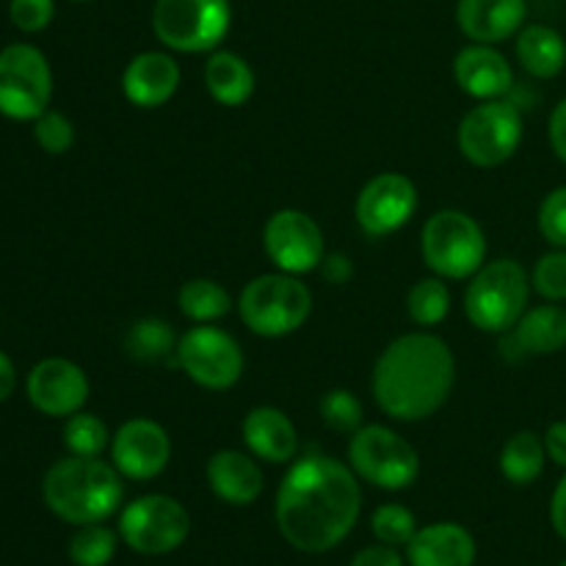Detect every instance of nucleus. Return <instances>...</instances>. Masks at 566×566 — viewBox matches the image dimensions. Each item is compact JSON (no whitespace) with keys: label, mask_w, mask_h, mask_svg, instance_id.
<instances>
[{"label":"nucleus","mask_w":566,"mask_h":566,"mask_svg":"<svg viewBox=\"0 0 566 566\" xmlns=\"http://www.w3.org/2000/svg\"><path fill=\"white\" fill-rule=\"evenodd\" d=\"M14 387H17L14 363H11V359L0 352V403L9 401L11 392H14Z\"/></svg>","instance_id":"43"},{"label":"nucleus","mask_w":566,"mask_h":566,"mask_svg":"<svg viewBox=\"0 0 566 566\" xmlns=\"http://www.w3.org/2000/svg\"><path fill=\"white\" fill-rule=\"evenodd\" d=\"M28 401L48 418H70L88 401V376L77 363L48 357L33 365L25 381Z\"/></svg>","instance_id":"16"},{"label":"nucleus","mask_w":566,"mask_h":566,"mask_svg":"<svg viewBox=\"0 0 566 566\" xmlns=\"http://www.w3.org/2000/svg\"><path fill=\"white\" fill-rule=\"evenodd\" d=\"M208 486L219 501L230 506H252L265 490V475L258 459L247 451L224 448L208 459Z\"/></svg>","instance_id":"20"},{"label":"nucleus","mask_w":566,"mask_h":566,"mask_svg":"<svg viewBox=\"0 0 566 566\" xmlns=\"http://www.w3.org/2000/svg\"><path fill=\"white\" fill-rule=\"evenodd\" d=\"M313 313V291L302 276L274 271L260 274L243 285L238 296V315L252 335L287 337L302 329Z\"/></svg>","instance_id":"5"},{"label":"nucleus","mask_w":566,"mask_h":566,"mask_svg":"<svg viewBox=\"0 0 566 566\" xmlns=\"http://www.w3.org/2000/svg\"><path fill=\"white\" fill-rule=\"evenodd\" d=\"M525 136V119L517 103L481 99L462 116L457 127V147L468 164L479 169H497L517 155Z\"/></svg>","instance_id":"7"},{"label":"nucleus","mask_w":566,"mask_h":566,"mask_svg":"<svg viewBox=\"0 0 566 566\" xmlns=\"http://www.w3.org/2000/svg\"><path fill=\"white\" fill-rule=\"evenodd\" d=\"M547 462H551V459H547L542 434H536V431L531 429H523V431H514V434L503 442L497 468H501L503 479H506L509 484L528 486L542 479Z\"/></svg>","instance_id":"26"},{"label":"nucleus","mask_w":566,"mask_h":566,"mask_svg":"<svg viewBox=\"0 0 566 566\" xmlns=\"http://www.w3.org/2000/svg\"><path fill=\"white\" fill-rule=\"evenodd\" d=\"M177 307L191 324H216L232 310V296L216 280L197 276V280L182 282L177 291Z\"/></svg>","instance_id":"28"},{"label":"nucleus","mask_w":566,"mask_h":566,"mask_svg":"<svg viewBox=\"0 0 566 566\" xmlns=\"http://www.w3.org/2000/svg\"><path fill=\"white\" fill-rule=\"evenodd\" d=\"M318 412L326 429L337 431V434H354L357 429H363L365 409L352 390L335 387V390L324 392L318 401Z\"/></svg>","instance_id":"33"},{"label":"nucleus","mask_w":566,"mask_h":566,"mask_svg":"<svg viewBox=\"0 0 566 566\" xmlns=\"http://www.w3.org/2000/svg\"><path fill=\"white\" fill-rule=\"evenodd\" d=\"M53 70L39 48L25 42L0 50V114L14 122H33L50 108Z\"/></svg>","instance_id":"10"},{"label":"nucleus","mask_w":566,"mask_h":566,"mask_svg":"<svg viewBox=\"0 0 566 566\" xmlns=\"http://www.w3.org/2000/svg\"><path fill=\"white\" fill-rule=\"evenodd\" d=\"M528 17L525 0H459L457 25L470 42L501 44L517 36Z\"/></svg>","instance_id":"21"},{"label":"nucleus","mask_w":566,"mask_h":566,"mask_svg":"<svg viewBox=\"0 0 566 566\" xmlns=\"http://www.w3.org/2000/svg\"><path fill=\"white\" fill-rule=\"evenodd\" d=\"M33 138H36L42 153L66 155L75 147V125L61 111L48 108L42 116L33 119Z\"/></svg>","instance_id":"35"},{"label":"nucleus","mask_w":566,"mask_h":566,"mask_svg":"<svg viewBox=\"0 0 566 566\" xmlns=\"http://www.w3.org/2000/svg\"><path fill=\"white\" fill-rule=\"evenodd\" d=\"M562 566H566V562H564V564H562Z\"/></svg>","instance_id":"44"},{"label":"nucleus","mask_w":566,"mask_h":566,"mask_svg":"<svg viewBox=\"0 0 566 566\" xmlns=\"http://www.w3.org/2000/svg\"><path fill=\"white\" fill-rule=\"evenodd\" d=\"M536 227L553 249H566V186L553 188L539 205Z\"/></svg>","instance_id":"36"},{"label":"nucleus","mask_w":566,"mask_h":566,"mask_svg":"<svg viewBox=\"0 0 566 566\" xmlns=\"http://www.w3.org/2000/svg\"><path fill=\"white\" fill-rule=\"evenodd\" d=\"M551 523L556 528V534L566 542V473L562 475V481L556 484L551 497Z\"/></svg>","instance_id":"42"},{"label":"nucleus","mask_w":566,"mask_h":566,"mask_svg":"<svg viewBox=\"0 0 566 566\" xmlns=\"http://www.w3.org/2000/svg\"><path fill=\"white\" fill-rule=\"evenodd\" d=\"M180 337L175 335V326L158 315H144L127 326L122 337V348L130 359L142 365H158L175 357Z\"/></svg>","instance_id":"27"},{"label":"nucleus","mask_w":566,"mask_h":566,"mask_svg":"<svg viewBox=\"0 0 566 566\" xmlns=\"http://www.w3.org/2000/svg\"><path fill=\"white\" fill-rule=\"evenodd\" d=\"M205 86L208 94L224 108H241L258 88L252 64L232 50H213L205 61Z\"/></svg>","instance_id":"24"},{"label":"nucleus","mask_w":566,"mask_h":566,"mask_svg":"<svg viewBox=\"0 0 566 566\" xmlns=\"http://www.w3.org/2000/svg\"><path fill=\"white\" fill-rule=\"evenodd\" d=\"M418 205L420 197L412 177L401 171H381L357 193L354 219L368 238H387L412 221Z\"/></svg>","instance_id":"14"},{"label":"nucleus","mask_w":566,"mask_h":566,"mask_svg":"<svg viewBox=\"0 0 566 566\" xmlns=\"http://www.w3.org/2000/svg\"><path fill=\"white\" fill-rule=\"evenodd\" d=\"M66 551L75 566H108L116 556V534L103 523L77 525Z\"/></svg>","instance_id":"31"},{"label":"nucleus","mask_w":566,"mask_h":566,"mask_svg":"<svg viewBox=\"0 0 566 566\" xmlns=\"http://www.w3.org/2000/svg\"><path fill=\"white\" fill-rule=\"evenodd\" d=\"M531 287L539 293L545 302H566V249H553L536 260L531 269Z\"/></svg>","instance_id":"34"},{"label":"nucleus","mask_w":566,"mask_h":566,"mask_svg":"<svg viewBox=\"0 0 566 566\" xmlns=\"http://www.w3.org/2000/svg\"><path fill=\"white\" fill-rule=\"evenodd\" d=\"M263 249L276 271L302 276L318 271L326 258L324 230L310 213L282 208L263 224Z\"/></svg>","instance_id":"13"},{"label":"nucleus","mask_w":566,"mask_h":566,"mask_svg":"<svg viewBox=\"0 0 566 566\" xmlns=\"http://www.w3.org/2000/svg\"><path fill=\"white\" fill-rule=\"evenodd\" d=\"M64 448L72 457H103L111 448V431L103 418L92 412H75L64 420Z\"/></svg>","instance_id":"30"},{"label":"nucleus","mask_w":566,"mask_h":566,"mask_svg":"<svg viewBox=\"0 0 566 566\" xmlns=\"http://www.w3.org/2000/svg\"><path fill=\"white\" fill-rule=\"evenodd\" d=\"M11 25L22 33H39L53 22L55 0H11Z\"/></svg>","instance_id":"37"},{"label":"nucleus","mask_w":566,"mask_h":566,"mask_svg":"<svg viewBox=\"0 0 566 566\" xmlns=\"http://www.w3.org/2000/svg\"><path fill=\"white\" fill-rule=\"evenodd\" d=\"M175 363L202 390L224 392L241 381L243 352L235 337L213 324H193L177 343Z\"/></svg>","instance_id":"11"},{"label":"nucleus","mask_w":566,"mask_h":566,"mask_svg":"<svg viewBox=\"0 0 566 566\" xmlns=\"http://www.w3.org/2000/svg\"><path fill=\"white\" fill-rule=\"evenodd\" d=\"M321 271H324V276L332 282V285H343V282L352 280L354 265H352V260L346 258V254L329 252L324 258V263H321Z\"/></svg>","instance_id":"41"},{"label":"nucleus","mask_w":566,"mask_h":566,"mask_svg":"<svg viewBox=\"0 0 566 566\" xmlns=\"http://www.w3.org/2000/svg\"><path fill=\"white\" fill-rule=\"evenodd\" d=\"M363 512V490L352 464L310 451L291 462L274 501L276 528L298 553L340 545Z\"/></svg>","instance_id":"1"},{"label":"nucleus","mask_w":566,"mask_h":566,"mask_svg":"<svg viewBox=\"0 0 566 566\" xmlns=\"http://www.w3.org/2000/svg\"><path fill=\"white\" fill-rule=\"evenodd\" d=\"M180 64L164 50H144L127 61L122 72V94L136 108H160L180 88Z\"/></svg>","instance_id":"17"},{"label":"nucleus","mask_w":566,"mask_h":566,"mask_svg":"<svg viewBox=\"0 0 566 566\" xmlns=\"http://www.w3.org/2000/svg\"><path fill=\"white\" fill-rule=\"evenodd\" d=\"M520 66L536 81H553L566 70V39L545 22H531L517 33Z\"/></svg>","instance_id":"25"},{"label":"nucleus","mask_w":566,"mask_h":566,"mask_svg":"<svg viewBox=\"0 0 566 566\" xmlns=\"http://www.w3.org/2000/svg\"><path fill=\"white\" fill-rule=\"evenodd\" d=\"M346 457L357 479L387 492L407 490L420 475L418 448L390 426L370 423L354 431Z\"/></svg>","instance_id":"9"},{"label":"nucleus","mask_w":566,"mask_h":566,"mask_svg":"<svg viewBox=\"0 0 566 566\" xmlns=\"http://www.w3.org/2000/svg\"><path fill=\"white\" fill-rule=\"evenodd\" d=\"M453 81L473 99H501L514 88V70L495 44L470 42L453 55Z\"/></svg>","instance_id":"18"},{"label":"nucleus","mask_w":566,"mask_h":566,"mask_svg":"<svg viewBox=\"0 0 566 566\" xmlns=\"http://www.w3.org/2000/svg\"><path fill=\"white\" fill-rule=\"evenodd\" d=\"M457 387V357L440 335L407 332L387 343L370 376L374 401L396 423H418L440 412Z\"/></svg>","instance_id":"2"},{"label":"nucleus","mask_w":566,"mask_h":566,"mask_svg":"<svg viewBox=\"0 0 566 566\" xmlns=\"http://www.w3.org/2000/svg\"><path fill=\"white\" fill-rule=\"evenodd\" d=\"M547 142H551L553 155L566 164V97L558 99L547 116Z\"/></svg>","instance_id":"38"},{"label":"nucleus","mask_w":566,"mask_h":566,"mask_svg":"<svg viewBox=\"0 0 566 566\" xmlns=\"http://www.w3.org/2000/svg\"><path fill=\"white\" fill-rule=\"evenodd\" d=\"M370 531L381 545L407 547L412 536L418 534V520H415L412 509L401 506V503H381L370 514Z\"/></svg>","instance_id":"32"},{"label":"nucleus","mask_w":566,"mask_h":566,"mask_svg":"<svg viewBox=\"0 0 566 566\" xmlns=\"http://www.w3.org/2000/svg\"><path fill=\"white\" fill-rule=\"evenodd\" d=\"M191 534V514L169 495H142L119 514V536L142 556H166Z\"/></svg>","instance_id":"12"},{"label":"nucleus","mask_w":566,"mask_h":566,"mask_svg":"<svg viewBox=\"0 0 566 566\" xmlns=\"http://www.w3.org/2000/svg\"><path fill=\"white\" fill-rule=\"evenodd\" d=\"M420 252L431 274L470 280L486 263L484 227L464 210H437L420 232Z\"/></svg>","instance_id":"6"},{"label":"nucleus","mask_w":566,"mask_h":566,"mask_svg":"<svg viewBox=\"0 0 566 566\" xmlns=\"http://www.w3.org/2000/svg\"><path fill=\"white\" fill-rule=\"evenodd\" d=\"M451 291H448L446 280L442 276H423V280L415 282L407 293V313L412 324H418L420 329H431V326H440L442 321L451 313Z\"/></svg>","instance_id":"29"},{"label":"nucleus","mask_w":566,"mask_h":566,"mask_svg":"<svg viewBox=\"0 0 566 566\" xmlns=\"http://www.w3.org/2000/svg\"><path fill=\"white\" fill-rule=\"evenodd\" d=\"M42 497L50 512L64 523H105L125 501V475L99 457L70 453L44 473Z\"/></svg>","instance_id":"3"},{"label":"nucleus","mask_w":566,"mask_h":566,"mask_svg":"<svg viewBox=\"0 0 566 566\" xmlns=\"http://www.w3.org/2000/svg\"><path fill=\"white\" fill-rule=\"evenodd\" d=\"M247 451L265 464H291L298 453V431L276 407L249 409L241 423Z\"/></svg>","instance_id":"22"},{"label":"nucleus","mask_w":566,"mask_h":566,"mask_svg":"<svg viewBox=\"0 0 566 566\" xmlns=\"http://www.w3.org/2000/svg\"><path fill=\"white\" fill-rule=\"evenodd\" d=\"M81 3H83V0H81Z\"/></svg>","instance_id":"45"},{"label":"nucleus","mask_w":566,"mask_h":566,"mask_svg":"<svg viewBox=\"0 0 566 566\" xmlns=\"http://www.w3.org/2000/svg\"><path fill=\"white\" fill-rule=\"evenodd\" d=\"M111 464L130 481H153L169 468L171 437L158 420L130 418L111 437Z\"/></svg>","instance_id":"15"},{"label":"nucleus","mask_w":566,"mask_h":566,"mask_svg":"<svg viewBox=\"0 0 566 566\" xmlns=\"http://www.w3.org/2000/svg\"><path fill=\"white\" fill-rule=\"evenodd\" d=\"M542 440H545L547 459L566 470V420H553L545 434H542Z\"/></svg>","instance_id":"40"},{"label":"nucleus","mask_w":566,"mask_h":566,"mask_svg":"<svg viewBox=\"0 0 566 566\" xmlns=\"http://www.w3.org/2000/svg\"><path fill=\"white\" fill-rule=\"evenodd\" d=\"M348 566H403V558L398 556L396 547L381 545L379 542V545H370L365 551H359Z\"/></svg>","instance_id":"39"},{"label":"nucleus","mask_w":566,"mask_h":566,"mask_svg":"<svg viewBox=\"0 0 566 566\" xmlns=\"http://www.w3.org/2000/svg\"><path fill=\"white\" fill-rule=\"evenodd\" d=\"M409 566H473L475 539L459 523H431L418 528L407 545Z\"/></svg>","instance_id":"23"},{"label":"nucleus","mask_w":566,"mask_h":566,"mask_svg":"<svg viewBox=\"0 0 566 566\" xmlns=\"http://www.w3.org/2000/svg\"><path fill=\"white\" fill-rule=\"evenodd\" d=\"M232 25L230 0H155L153 31L175 53H213Z\"/></svg>","instance_id":"8"},{"label":"nucleus","mask_w":566,"mask_h":566,"mask_svg":"<svg viewBox=\"0 0 566 566\" xmlns=\"http://www.w3.org/2000/svg\"><path fill=\"white\" fill-rule=\"evenodd\" d=\"M531 291V274L520 260H492L470 276L464 291V315L479 332L506 335L528 310Z\"/></svg>","instance_id":"4"},{"label":"nucleus","mask_w":566,"mask_h":566,"mask_svg":"<svg viewBox=\"0 0 566 566\" xmlns=\"http://www.w3.org/2000/svg\"><path fill=\"white\" fill-rule=\"evenodd\" d=\"M566 348V307L562 304H536L503 335V357H547Z\"/></svg>","instance_id":"19"}]
</instances>
